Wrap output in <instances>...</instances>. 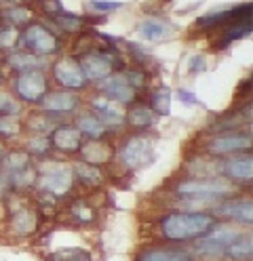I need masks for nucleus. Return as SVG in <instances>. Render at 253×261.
Instances as JSON below:
<instances>
[{"label": "nucleus", "instance_id": "13", "mask_svg": "<svg viewBox=\"0 0 253 261\" xmlns=\"http://www.w3.org/2000/svg\"><path fill=\"white\" fill-rule=\"evenodd\" d=\"M84 65V72H87L89 78H104L108 72H110V63L106 59H101V57H87L82 61Z\"/></svg>", "mask_w": 253, "mask_h": 261}, {"label": "nucleus", "instance_id": "30", "mask_svg": "<svg viewBox=\"0 0 253 261\" xmlns=\"http://www.w3.org/2000/svg\"><path fill=\"white\" fill-rule=\"evenodd\" d=\"M17 128H19V124H17V118H11V116L0 118V130H3V133L11 135V133H17Z\"/></svg>", "mask_w": 253, "mask_h": 261}, {"label": "nucleus", "instance_id": "32", "mask_svg": "<svg viewBox=\"0 0 253 261\" xmlns=\"http://www.w3.org/2000/svg\"><path fill=\"white\" fill-rule=\"evenodd\" d=\"M28 145L34 152H42V150H47V139H32Z\"/></svg>", "mask_w": 253, "mask_h": 261}, {"label": "nucleus", "instance_id": "3", "mask_svg": "<svg viewBox=\"0 0 253 261\" xmlns=\"http://www.w3.org/2000/svg\"><path fill=\"white\" fill-rule=\"evenodd\" d=\"M152 141L144 137H135L127 143V148L123 152V158L129 167H144L146 162L152 160Z\"/></svg>", "mask_w": 253, "mask_h": 261}, {"label": "nucleus", "instance_id": "27", "mask_svg": "<svg viewBox=\"0 0 253 261\" xmlns=\"http://www.w3.org/2000/svg\"><path fill=\"white\" fill-rule=\"evenodd\" d=\"M76 171H78V175H80V177H84V179H87V181H91V184H97L99 179H101V175H99V171H97L95 167L78 165V167H76Z\"/></svg>", "mask_w": 253, "mask_h": 261}, {"label": "nucleus", "instance_id": "19", "mask_svg": "<svg viewBox=\"0 0 253 261\" xmlns=\"http://www.w3.org/2000/svg\"><path fill=\"white\" fill-rule=\"evenodd\" d=\"M226 251H228V249L224 247V244H219V242H215V240H211V238L202 240V242L198 244V253L205 255L207 259H219V257L226 255Z\"/></svg>", "mask_w": 253, "mask_h": 261}, {"label": "nucleus", "instance_id": "24", "mask_svg": "<svg viewBox=\"0 0 253 261\" xmlns=\"http://www.w3.org/2000/svg\"><path fill=\"white\" fill-rule=\"evenodd\" d=\"M84 156H87L89 160H93L95 165L97 162H104L106 158H108V150H106V145H95V143H91L87 150H84Z\"/></svg>", "mask_w": 253, "mask_h": 261}, {"label": "nucleus", "instance_id": "16", "mask_svg": "<svg viewBox=\"0 0 253 261\" xmlns=\"http://www.w3.org/2000/svg\"><path fill=\"white\" fill-rule=\"evenodd\" d=\"M49 261H93L84 249H59L49 255Z\"/></svg>", "mask_w": 253, "mask_h": 261}, {"label": "nucleus", "instance_id": "7", "mask_svg": "<svg viewBox=\"0 0 253 261\" xmlns=\"http://www.w3.org/2000/svg\"><path fill=\"white\" fill-rule=\"evenodd\" d=\"M26 44L34 46L38 53H53L55 51V38L49 34V32H44L42 28H30L26 32L24 36Z\"/></svg>", "mask_w": 253, "mask_h": 261}, {"label": "nucleus", "instance_id": "6", "mask_svg": "<svg viewBox=\"0 0 253 261\" xmlns=\"http://www.w3.org/2000/svg\"><path fill=\"white\" fill-rule=\"evenodd\" d=\"M55 76L61 85L65 87H82L84 85V76L78 68V63L72 61V59H61L57 65H55Z\"/></svg>", "mask_w": 253, "mask_h": 261}, {"label": "nucleus", "instance_id": "23", "mask_svg": "<svg viewBox=\"0 0 253 261\" xmlns=\"http://www.w3.org/2000/svg\"><path fill=\"white\" fill-rule=\"evenodd\" d=\"M129 120H131L133 124H137V126H146V124H150V120H152V114H150V110H146V108H135V110L129 112Z\"/></svg>", "mask_w": 253, "mask_h": 261}, {"label": "nucleus", "instance_id": "29", "mask_svg": "<svg viewBox=\"0 0 253 261\" xmlns=\"http://www.w3.org/2000/svg\"><path fill=\"white\" fill-rule=\"evenodd\" d=\"M28 165V156L26 154H11L9 158H7V167L11 169V171H19V169H24Z\"/></svg>", "mask_w": 253, "mask_h": 261}, {"label": "nucleus", "instance_id": "33", "mask_svg": "<svg viewBox=\"0 0 253 261\" xmlns=\"http://www.w3.org/2000/svg\"><path fill=\"white\" fill-rule=\"evenodd\" d=\"M91 5L97 7V9H104V11H112V9H118V7H121V3H99V0H93Z\"/></svg>", "mask_w": 253, "mask_h": 261}, {"label": "nucleus", "instance_id": "4", "mask_svg": "<svg viewBox=\"0 0 253 261\" xmlns=\"http://www.w3.org/2000/svg\"><path fill=\"white\" fill-rule=\"evenodd\" d=\"M44 89H47V78L40 72H28L17 83V91L26 99H38L44 93Z\"/></svg>", "mask_w": 253, "mask_h": 261}, {"label": "nucleus", "instance_id": "17", "mask_svg": "<svg viewBox=\"0 0 253 261\" xmlns=\"http://www.w3.org/2000/svg\"><path fill=\"white\" fill-rule=\"evenodd\" d=\"M142 261H192V257L183 251H150Z\"/></svg>", "mask_w": 253, "mask_h": 261}, {"label": "nucleus", "instance_id": "21", "mask_svg": "<svg viewBox=\"0 0 253 261\" xmlns=\"http://www.w3.org/2000/svg\"><path fill=\"white\" fill-rule=\"evenodd\" d=\"M226 253H228L230 257H247V255L251 253V238H247V236L241 234V236L228 247Z\"/></svg>", "mask_w": 253, "mask_h": 261}, {"label": "nucleus", "instance_id": "22", "mask_svg": "<svg viewBox=\"0 0 253 261\" xmlns=\"http://www.w3.org/2000/svg\"><path fill=\"white\" fill-rule=\"evenodd\" d=\"M78 126H80V130H87L89 135H101V133H104V124H101L95 116H84V118H80V120H78Z\"/></svg>", "mask_w": 253, "mask_h": 261}, {"label": "nucleus", "instance_id": "15", "mask_svg": "<svg viewBox=\"0 0 253 261\" xmlns=\"http://www.w3.org/2000/svg\"><path fill=\"white\" fill-rule=\"evenodd\" d=\"M42 106L47 110H72L76 106V99L70 93H55V95H49L42 101Z\"/></svg>", "mask_w": 253, "mask_h": 261}, {"label": "nucleus", "instance_id": "20", "mask_svg": "<svg viewBox=\"0 0 253 261\" xmlns=\"http://www.w3.org/2000/svg\"><path fill=\"white\" fill-rule=\"evenodd\" d=\"M241 236V232L239 230H234V227H228V225H219V227H215V232L211 234V240H215V242H219V244H224V247L228 249L230 244Z\"/></svg>", "mask_w": 253, "mask_h": 261}, {"label": "nucleus", "instance_id": "8", "mask_svg": "<svg viewBox=\"0 0 253 261\" xmlns=\"http://www.w3.org/2000/svg\"><path fill=\"white\" fill-rule=\"evenodd\" d=\"M101 91H106L112 99H118V101H129L133 99V89L125 83L123 78H108L106 83L99 85Z\"/></svg>", "mask_w": 253, "mask_h": 261}, {"label": "nucleus", "instance_id": "10", "mask_svg": "<svg viewBox=\"0 0 253 261\" xmlns=\"http://www.w3.org/2000/svg\"><path fill=\"white\" fill-rule=\"evenodd\" d=\"M78 141H80V130L72 128V126H59L55 130V143L59 145L61 150L65 152H72L78 148Z\"/></svg>", "mask_w": 253, "mask_h": 261}, {"label": "nucleus", "instance_id": "1", "mask_svg": "<svg viewBox=\"0 0 253 261\" xmlns=\"http://www.w3.org/2000/svg\"><path fill=\"white\" fill-rule=\"evenodd\" d=\"M213 219L209 215H169L163 221V232L167 238L171 240H186V238H194L200 236L202 232H207L211 227Z\"/></svg>", "mask_w": 253, "mask_h": 261}, {"label": "nucleus", "instance_id": "34", "mask_svg": "<svg viewBox=\"0 0 253 261\" xmlns=\"http://www.w3.org/2000/svg\"><path fill=\"white\" fill-rule=\"evenodd\" d=\"M207 204H211L209 200H188V202H183V206H192V208H202V206H207Z\"/></svg>", "mask_w": 253, "mask_h": 261}, {"label": "nucleus", "instance_id": "28", "mask_svg": "<svg viewBox=\"0 0 253 261\" xmlns=\"http://www.w3.org/2000/svg\"><path fill=\"white\" fill-rule=\"evenodd\" d=\"M249 28H251L249 19L243 21V23H239V25H234V28H230V30L226 32V40H234V38H241V36L249 34Z\"/></svg>", "mask_w": 253, "mask_h": 261}, {"label": "nucleus", "instance_id": "18", "mask_svg": "<svg viewBox=\"0 0 253 261\" xmlns=\"http://www.w3.org/2000/svg\"><path fill=\"white\" fill-rule=\"evenodd\" d=\"M226 171H228L232 177H236V179H251V175H253V167H251V160H249V158L228 162Z\"/></svg>", "mask_w": 253, "mask_h": 261}, {"label": "nucleus", "instance_id": "25", "mask_svg": "<svg viewBox=\"0 0 253 261\" xmlns=\"http://www.w3.org/2000/svg\"><path fill=\"white\" fill-rule=\"evenodd\" d=\"M169 106H171V95H169V91H158L154 95V108H156V112L169 114Z\"/></svg>", "mask_w": 253, "mask_h": 261}, {"label": "nucleus", "instance_id": "37", "mask_svg": "<svg viewBox=\"0 0 253 261\" xmlns=\"http://www.w3.org/2000/svg\"><path fill=\"white\" fill-rule=\"evenodd\" d=\"M13 40H15V32H5L3 34V44H9Z\"/></svg>", "mask_w": 253, "mask_h": 261}, {"label": "nucleus", "instance_id": "9", "mask_svg": "<svg viewBox=\"0 0 253 261\" xmlns=\"http://www.w3.org/2000/svg\"><path fill=\"white\" fill-rule=\"evenodd\" d=\"M249 137H239V135H232V137H219L211 143V152L215 154H226V152H236V150H245L249 148Z\"/></svg>", "mask_w": 253, "mask_h": 261}, {"label": "nucleus", "instance_id": "5", "mask_svg": "<svg viewBox=\"0 0 253 261\" xmlns=\"http://www.w3.org/2000/svg\"><path fill=\"white\" fill-rule=\"evenodd\" d=\"M232 188L228 181L215 179V181H188L181 184L179 192L181 194H202V196H215V194H228Z\"/></svg>", "mask_w": 253, "mask_h": 261}, {"label": "nucleus", "instance_id": "14", "mask_svg": "<svg viewBox=\"0 0 253 261\" xmlns=\"http://www.w3.org/2000/svg\"><path fill=\"white\" fill-rule=\"evenodd\" d=\"M11 225L17 234H32L34 227H36V217H34V213H30V211H21V213H17L13 217Z\"/></svg>", "mask_w": 253, "mask_h": 261}, {"label": "nucleus", "instance_id": "35", "mask_svg": "<svg viewBox=\"0 0 253 261\" xmlns=\"http://www.w3.org/2000/svg\"><path fill=\"white\" fill-rule=\"evenodd\" d=\"M179 97H181V101H186V103H198L196 97L190 95V93H186V91H179Z\"/></svg>", "mask_w": 253, "mask_h": 261}, {"label": "nucleus", "instance_id": "36", "mask_svg": "<svg viewBox=\"0 0 253 261\" xmlns=\"http://www.w3.org/2000/svg\"><path fill=\"white\" fill-rule=\"evenodd\" d=\"M202 61H205L202 57H192V65H190V70H202V68H205V65H202Z\"/></svg>", "mask_w": 253, "mask_h": 261}, {"label": "nucleus", "instance_id": "31", "mask_svg": "<svg viewBox=\"0 0 253 261\" xmlns=\"http://www.w3.org/2000/svg\"><path fill=\"white\" fill-rule=\"evenodd\" d=\"M0 110H5V112H17V110H19V103L13 101L7 93H0Z\"/></svg>", "mask_w": 253, "mask_h": 261}, {"label": "nucleus", "instance_id": "26", "mask_svg": "<svg viewBox=\"0 0 253 261\" xmlns=\"http://www.w3.org/2000/svg\"><path fill=\"white\" fill-rule=\"evenodd\" d=\"M11 63L15 65V68H36V65H40V61L36 57H32V55H15L11 59Z\"/></svg>", "mask_w": 253, "mask_h": 261}, {"label": "nucleus", "instance_id": "11", "mask_svg": "<svg viewBox=\"0 0 253 261\" xmlns=\"http://www.w3.org/2000/svg\"><path fill=\"white\" fill-rule=\"evenodd\" d=\"M142 34L148 40H160V38L171 36V25H167L158 19H148L142 23Z\"/></svg>", "mask_w": 253, "mask_h": 261}, {"label": "nucleus", "instance_id": "12", "mask_svg": "<svg viewBox=\"0 0 253 261\" xmlns=\"http://www.w3.org/2000/svg\"><path fill=\"white\" fill-rule=\"evenodd\" d=\"M222 213L224 215H230V217H236L241 221H251V202L249 200H234V202H228L222 206Z\"/></svg>", "mask_w": 253, "mask_h": 261}, {"label": "nucleus", "instance_id": "38", "mask_svg": "<svg viewBox=\"0 0 253 261\" xmlns=\"http://www.w3.org/2000/svg\"><path fill=\"white\" fill-rule=\"evenodd\" d=\"M0 152H3V145H0Z\"/></svg>", "mask_w": 253, "mask_h": 261}, {"label": "nucleus", "instance_id": "2", "mask_svg": "<svg viewBox=\"0 0 253 261\" xmlns=\"http://www.w3.org/2000/svg\"><path fill=\"white\" fill-rule=\"evenodd\" d=\"M72 184V173L67 167H61V165H55V162H51L42 169V177H40V186L51 190L53 194H63L67 192Z\"/></svg>", "mask_w": 253, "mask_h": 261}]
</instances>
